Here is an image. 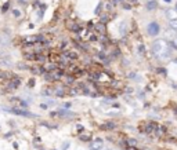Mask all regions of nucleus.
Wrapping results in <instances>:
<instances>
[{"label": "nucleus", "instance_id": "19", "mask_svg": "<svg viewBox=\"0 0 177 150\" xmlns=\"http://www.w3.org/2000/svg\"><path fill=\"white\" fill-rule=\"evenodd\" d=\"M90 150H96V149H90Z\"/></svg>", "mask_w": 177, "mask_h": 150}, {"label": "nucleus", "instance_id": "16", "mask_svg": "<svg viewBox=\"0 0 177 150\" xmlns=\"http://www.w3.org/2000/svg\"><path fill=\"white\" fill-rule=\"evenodd\" d=\"M12 12H14V15H15V17H20V15H21V12L18 11V10H14Z\"/></svg>", "mask_w": 177, "mask_h": 150}, {"label": "nucleus", "instance_id": "13", "mask_svg": "<svg viewBox=\"0 0 177 150\" xmlns=\"http://www.w3.org/2000/svg\"><path fill=\"white\" fill-rule=\"evenodd\" d=\"M97 57L100 58V59H105V55H104V52H98L97 54Z\"/></svg>", "mask_w": 177, "mask_h": 150}, {"label": "nucleus", "instance_id": "22", "mask_svg": "<svg viewBox=\"0 0 177 150\" xmlns=\"http://www.w3.org/2000/svg\"><path fill=\"white\" fill-rule=\"evenodd\" d=\"M176 62H177V59H176Z\"/></svg>", "mask_w": 177, "mask_h": 150}, {"label": "nucleus", "instance_id": "7", "mask_svg": "<svg viewBox=\"0 0 177 150\" xmlns=\"http://www.w3.org/2000/svg\"><path fill=\"white\" fill-rule=\"evenodd\" d=\"M115 128V122H107V124H104V125H101V130H113Z\"/></svg>", "mask_w": 177, "mask_h": 150}, {"label": "nucleus", "instance_id": "3", "mask_svg": "<svg viewBox=\"0 0 177 150\" xmlns=\"http://www.w3.org/2000/svg\"><path fill=\"white\" fill-rule=\"evenodd\" d=\"M147 32H148L149 36H152V37H157L159 33H161V26L158 22L152 21V22H149L148 26H147Z\"/></svg>", "mask_w": 177, "mask_h": 150}, {"label": "nucleus", "instance_id": "11", "mask_svg": "<svg viewBox=\"0 0 177 150\" xmlns=\"http://www.w3.org/2000/svg\"><path fill=\"white\" fill-rule=\"evenodd\" d=\"M0 63H1L3 66H10V65H11V61H10V58H1Z\"/></svg>", "mask_w": 177, "mask_h": 150}, {"label": "nucleus", "instance_id": "1", "mask_svg": "<svg viewBox=\"0 0 177 150\" xmlns=\"http://www.w3.org/2000/svg\"><path fill=\"white\" fill-rule=\"evenodd\" d=\"M152 52L154 55L161 59H169L172 57V48L169 47V43L163 39H157L152 43Z\"/></svg>", "mask_w": 177, "mask_h": 150}, {"label": "nucleus", "instance_id": "12", "mask_svg": "<svg viewBox=\"0 0 177 150\" xmlns=\"http://www.w3.org/2000/svg\"><path fill=\"white\" fill-rule=\"evenodd\" d=\"M101 8H102V6H101V4H98V6H97V8H96V14H100Z\"/></svg>", "mask_w": 177, "mask_h": 150}, {"label": "nucleus", "instance_id": "9", "mask_svg": "<svg viewBox=\"0 0 177 150\" xmlns=\"http://www.w3.org/2000/svg\"><path fill=\"white\" fill-rule=\"evenodd\" d=\"M147 8H148V11H154L157 8V1H148L147 3Z\"/></svg>", "mask_w": 177, "mask_h": 150}, {"label": "nucleus", "instance_id": "14", "mask_svg": "<svg viewBox=\"0 0 177 150\" xmlns=\"http://www.w3.org/2000/svg\"><path fill=\"white\" fill-rule=\"evenodd\" d=\"M69 145H71V143H69V142H65L64 145H62V150H67V149H68V147H69Z\"/></svg>", "mask_w": 177, "mask_h": 150}, {"label": "nucleus", "instance_id": "17", "mask_svg": "<svg viewBox=\"0 0 177 150\" xmlns=\"http://www.w3.org/2000/svg\"><path fill=\"white\" fill-rule=\"evenodd\" d=\"M165 3H172V0H163Z\"/></svg>", "mask_w": 177, "mask_h": 150}, {"label": "nucleus", "instance_id": "15", "mask_svg": "<svg viewBox=\"0 0 177 150\" xmlns=\"http://www.w3.org/2000/svg\"><path fill=\"white\" fill-rule=\"evenodd\" d=\"M136 139H129V145H130V146H132V145H133V146H136Z\"/></svg>", "mask_w": 177, "mask_h": 150}, {"label": "nucleus", "instance_id": "21", "mask_svg": "<svg viewBox=\"0 0 177 150\" xmlns=\"http://www.w3.org/2000/svg\"><path fill=\"white\" fill-rule=\"evenodd\" d=\"M176 40H177V36H176Z\"/></svg>", "mask_w": 177, "mask_h": 150}, {"label": "nucleus", "instance_id": "2", "mask_svg": "<svg viewBox=\"0 0 177 150\" xmlns=\"http://www.w3.org/2000/svg\"><path fill=\"white\" fill-rule=\"evenodd\" d=\"M4 110H7L8 113H12V114L22 116V117H36V114L28 112L26 109H21V107H10V109H4Z\"/></svg>", "mask_w": 177, "mask_h": 150}, {"label": "nucleus", "instance_id": "20", "mask_svg": "<svg viewBox=\"0 0 177 150\" xmlns=\"http://www.w3.org/2000/svg\"><path fill=\"white\" fill-rule=\"evenodd\" d=\"M119 1H123V0H119Z\"/></svg>", "mask_w": 177, "mask_h": 150}, {"label": "nucleus", "instance_id": "5", "mask_svg": "<svg viewBox=\"0 0 177 150\" xmlns=\"http://www.w3.org/2000/svg\"><path fill=\"white\" fill-rule=\"evenodd\" d=\"M102 146H104V142H102V139H101V138L94 139V141H93V142L90 143V149L100 150V149H102Z\"/></svg>", "mask_w": 177, "mask_h": 150}, {"label": "nucleus", "instance_id": "18", "mask_svg": "<svg viewBox=\"0 0 177 150\" xmlns=\"http://www.w3.org/2000/svg\"><path fill=\"white\" fill-rule=\"evenodd\" d=\"M148 1H155V0H148Z\"/></svg>", "mask_w": 177, "mask_h": 150}, {"label": "nucleus", "instance_id": "8", "mask_svg": "<svg viewBox=\"0 0 177 150\" xmlns=\"http://www.w3.org/2000/svg\"><path fill=\"white\" fill-rule=\"evenodd\" d=\"M169 28L173 32H177V20H172L169 21Z\"/></svg>", "mask_w": 177, "mask_h": 150}, {"label": "nucleus", "instance_id": "6", "mask_svg": "<svg viewBox=\"0 0 177 150\" xmlns=\"http://www.w3.org/2000/svg\"><path fill=\"white\" fill-rule=\"evenodd\" d=\"M126 32H127V25H126V22L123 21V22L119 25V33H121V36H125Z\"/></svg>", "mask_w": 177, "mask_h": 150}, {"label": "nucleus", "instance_id": "4", "mask_svg": "<svg viewBox=\"0 0 177 150\" xmlns=\"http://www.w3.org/2000/svg\"><path fill=\"white\" fill-rule=\"evenodd\" d=\"M165 15L169 21L177 20V8H167V10L165 11Z\"/></svg>", "mask_w": 177, "mask_h": 150}, {"label": "nucleus", "instance_id": "10", "mask_svg": "<svg viewBox=\"0 0 177 150\" xmlns=\"http://www.w3.org/2000/svg\"><path fill=\"white\" fill-rule=\"evenodd\" d=\"M54 94H56L57 96H62V95L65 94V91H64V88L62 87H57L56 90H54Z\"/></svg>", "mask_w": 177, "mask_h": 150}]
</instances>
